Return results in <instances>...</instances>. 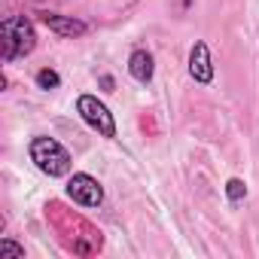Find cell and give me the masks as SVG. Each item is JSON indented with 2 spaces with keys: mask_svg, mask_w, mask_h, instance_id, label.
Returning a JSON list of instances; mask_svg holds the SVG:
<instances>
[{
  "mask_svg": "<svg viewBox=\"0 0 259 259\" xmlns=\"http://www.w3.org/2000/svg\"><path fill=\"white\" fill-rule=\"evenodd\" d=\"M31 159H34L37 168H40L43 174H49V177H61V174H67V168H70L67 150H64L58 141H52V138H37V141L31 144Z\"/></svg>",
  "mask_w": 259,
  "mask_h": 259,
  "instance_id": "6da1fadb",
  "label": "cell"
},
{
  "mask_svg": "<svg viewBox=\"0 0 259 259\" xmlns=\"http://www.w3.org/2000/svg\"><path fill=\"white\" fill-rule=\"evenodd\" d=\"M76 107H79V116L95 128V132H101L104 138H113L116 135V125H113V116L107 113V107L98 101V98H92V95H82L79 101H76Z\"/></svg>",
  "mask_w": 259,
  "mask_h": 259,
  "instance_id": "3957f363",
  "label": "cell"
},
{
  "mask_svg": "<svg viewBox=\"0 0 259 259\" xmlns=\"http://www.w3.org/2000/svg\"><path fill=\"white\" fill-rule=\"evenodd\" d=\"M67 195L76 201V204H85V207H98L101 198H104V189L98 186L95 177L89 174H73L70 183H67Z\"/></svg>",
  "mask_w": 259,
  "mask_h": 259,
  "instance_id": "277c9868",
  "label": "cell"
},
{
  "mask_svg": "<svg viewBox=\"0 0 259 259\" xmlns=\"http://www.w3.org/2000/svg\"><path fill=\"white\" fill-rule=\"evenodd\" d=\"M0 259H25V250L13 241H0Z\"/></svg>",
  "mask_w": 259,
  "mask_h": 259,
  "instance_id": "ba28073f",
  "label": "cell"
},
{
  "mask_svg": "<svg viewBox=\"0 0 259 259\" xmlns=\"http://www.w3.org/2000/svg\"><path fill=\"white\" fill-rule=\"evenodd\" d=\"M128 67H132V76L138 79V82H150L153 79V58H150V52H135L132 55V64H128Z\"/></svg>",
  "mask_w": 259,
  "mask_h": 259,
  "instance_id": "52a82bcc",
  "label": "cell"
},
{
  "mask_svg": "<svg viewBox=\"0 0 259 259\" xmlns=\"http://www.w3.org/2000/svg\"><path fill=\"white\" fill-rule=\"evenodd\" d=\"M226 192H229V198H232V201H241V198H244V183H241V180H229Z\"/></svg>",
  "mask_w": 259,
  "mask_h": 259,
  "instance_id": "30bf717a",
  "label": "cell"
},
{
  "mask_svg": "<svg viewBox=\"0 0 259 259\" xmlns=\"http://www.w3.org/2000/svg\"><path fill=\"white\" fill-rule=\"evenodd\" d=\"M43 25L49 28V31H55V34H61V37H79V34H85V25L82 22H76V19H67V16H43Z\"/></svg>",
  "mask_w": 259,
  "mask_h": 259,
  "instance_id": "8992f818",
  "label": "cell"
},
{
  "mask_svg": "<svg viewBox=\"0 0 259 259\" xmlns=\"http://www.w3.org/2000/svg\"><path fill=\"white\" fill-rule=\"evenodd\" d=\"M37 82H40V89H55L58 85V73L55 70H40L37 73Z\"/></svg>",
  "mask_w": 259,
  "mask_h": 259,
  "instance_id": "9c48e42d",
  "label": "cell"
},
{
  "mask_svg": "<svg viewBox=\"0 0 259 259\" xmlns=\"http://www.w3.org/2000/svg\"><path fill=\"white\" fill-rule=\"evenodd\" d=\"M0 34H4V58H19V55H28L34 49V28L25 16H13L4 22V28H0Z\"/></svg>",
  "mask_w": 259,
  "mask_h": 259,
  "instance_id": "7a4b0ae2",
  "label": "cell"
},
{
  "mask_svg": "<svg viewBox=\"0 0 259 259\" xmlns=\"http://www.w3.org/2000/svg\"><path fill=\"white\" fill-rule=\"evenodd\" d=\"M189 70L198 82H210L213 79V64H210V52L204 43H195L192 46V58H189Z\"/></svg>",
  "mask_w": 259,
  "mask_h": 259,
  "instance_id": "5b68a950",
  "label": "cell"
}]
</instances>
